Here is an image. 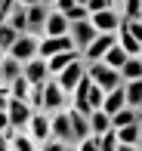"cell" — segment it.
I'll list each match as a JSON object with an SVG mask.
<instances>
[{"label":"cell","instance_id":"cell-1","mask_svg":"<svg viewBox=\"0 0 142 151\" xmlns=\"http://www.w3.org/2000/svg\"><path fill=\"white\" fill-rule=\"evenodd\" d=\"M86 77L96 86H102V90H114V86L124 83V80H120V71H114L105 62H86Z\"/></svg>","mask_w":142,"mask_h":151},{"label":"cell","instance_id":"cell-2","mask_svg":"<svg viewBox=\"0 0 142 151\" xmlns=\"http://www.w3.org/2000/svg\"><path fill=\"white\" fill-rule=\"evenodd\" d=\"M84 74H86V62H84V56H80V59L68 62V65H65L59 74H53V77H56V80H59V86H62V90L71 96V90L77 86V80L84 77Z\"/></svg>","mask_w":142,"mask_h":151},{"label":"cell","instance_id":"cell-3","mask_svg":"<svg viewBox=\"0 0 142 151\" xmlns=\"http://www.w3.org/2000/svg\"><path fill=\"white\" fill-rule=\"evenodd\" d=\"M90 22H93V28H96L99 34H114V31H117V25L124 22V16H120L117 6H108V9L90 12Z\"/></svg>","mask_w":142,"mask_h":151},{"label":"cell","instance_id":"cell-4","mask_svg":"<svg viewBox=\"0 0 142 151\" xmlns=\"http://www.w3.org/2000/svg\"><path fill=\"white\" fill-rule=\"evenodd\" d=\"M50 133H53V139L65 142L68 151H71V117H68V105L59 108V111H50Z\"/></svg>","mask_w":142,"mask_h":151},{"label":"cell","instance_id":"cell-5","mask_svg":"<svg viewBox=\"0 0 142 151\" xmlns=\"http://www.w3.org/2000/svg\"><path fill=\"white\" fill-rule=\"evenodd\" d=\"M37 46H40V37H37V34L22 31V34L16 37V43H12L6 52H9V56H16L19 62H28V59H34V56H37Z\"/></svg>","mask_w":142,"mask_h":151},{"label":"cell","instance_id":"cell-6","mask_svg":"<svg viewBox=\"0 0 142 151\" xmlns=\"http://www.w3.org/2000/svg\"><path fill=\"white\" fill-rule=\"evenodd\" d=\"M68 105V93L59 86V80L53 77H46V83H43V111H59V108H65Z\"/></svg>","mask_w":142,"mask_h":151},{"label":"cell","instance_id":"cell-7","mask_svg":"<svg viewBox=\"0 0 142 151\" xmlns=\"http://www.w3.org/2000/svg\"><path fill=\"white\" fill-rule=\"evenodd\" d=\"M96 28H93V22L90 19H80V22H71V28H68V37H71V43H74V50L77 52H84L86 46L93 43V37H96Z\"/></svg>","mask_w":142,"mask_h":151},{"label":"cell","instance_id":"cell-8","mask_svg":"<svg viewBox=\"0 0 142 151\" xmlns=\"http://www.w3.org/2000/svg\"><path fill=\"white\" fill-rule=\"evenodd\" d=\"M25 129H28V136L34 139V145H37V151H40V145L53 136V133H50V111H34Z\"/></svg>","mask_w":142,"mask_h":151},{"label":"cell","instance_id":"cell-9","mask_svg":"<svg viewBox=\"0 0 142 151\" xmlns=\"http://www.w3.org/2000/svg\"><path fill=\"white\" fill-rule=\"evenodd\" d=\"M6 114H9L12 129H25V127H28V120H31V114H34V108L28 105V99H9Z\"/></svg>","mask_w":142,"mask_h":151},{"label":"cell","instance_id":"cell-10","mask_svg":"<svg viewBox=\"0 0 142 151\" xmlns=\"http://www.w3.org/2000/svg\"><path fill=\"white\" fill-rule=\"evenodd\" d=\"M22 74L28 77L31 86H34V83H46V77H50V65H46L43 56H34V59L22 62Z\"/></svg>","mask_w":142,"mask_h":151},{"label":"cell","instance_id":"cell-11","mask_svg":"<svg viewBox=\"0 0 142 151\" xmlns=\"http://www.w3.org/2000/svg\"><path fill=\"white\" fill-rule=\"evenodd\" d=\"M68 28H71L68 16L50 6V12H46V25H43V34H46V37H62V34H68ZM43 34H40V37H43Z\"/></svg>","mask_w":142,"mask_h":151},{"label":"cell","instance_id":"cell-12","mask_svg":"<svg viewBox=\"0 0 142 151\" xmlns=\"http://www.w3.org/2000/svg\"><path fill=\"white\" fill-rule=\"evenodd\" d=\"M65 50H74L68 34H62V37H46L43 34V37H40V46H37V56L50 59V56H56V52H65Z\"/></svg>","mask_w":142,"mask_h":151},{"label":"cell","instance_id":"cell-13","mask_svg":"<svg viewBox=\"0 0 142 151\" xmlns=\"http://www.w3.org/2000/svg\"><path fill=\"white\" fill-rule=\"evenodd\" d=\"M68 117H71V148H74L84 136H90V114L68 105Z\"/></svg>","mask_w":142,"mask_h":151},{"label":"cell","instance_id":"cell-14","mask_svg":"<svg viewBox=\"0 0 142 151\" xmlns=\"http://www.w3.org/2000/svg\"><path fill=\"white\" fill-rule=\"evenodd\" d=\"M114 40H117L114 34H96V37H93V43L80 52V56H84V62H102V56L108 52V46H111Z\"/></svg>","mask_w":142,"mask_h":151},{"label":"cell","instance_id":"cell-15","mask_svg":"<svg viewBox=\"0 0 142 151\" xmlns=\"http://www.w3.org/2000/svg\"><path fill=\"white\" fill-rule=\"evenodd\" d=\"M117 129V151H133L139 145V120L136 123H124V127H114Z\"/></svg>","mask_w":142,"mask_h":151},{"label":"cell","instance_id":"cell-16","mask_svg":"<svg viewBox=\"0 0 142 151\" xmlns=\"http://www.w3.org/2000/svg\"><path fill=\"white\" fill-rule=\"evenodd\" d=\"M114 37H117V43L124 46V52H127V56H142V43H139L136 37H133V34H130V28H127V19L117 25Z\"/></svg>","mask_w":142,"mask_h":151},{"label":"cell","instance_id":"cell-17","mask_svg":"<svg viewBox=\"0 0 142 151\" xmlns=\"http://www.w3.org/2000/svg\"><path fill=\"white\" fill-rule=\"evenodd\" d=\"M46 12H50V3H34L28 6V31L31 34H43V25H46Z\"/></svg>","mask_w":142,"mask_h":151},{"label":"cell","instance_id":"cell-18","mask_svg":"<svg viewBox=\"0 0 142 151\" xmlns=\"http://www.w3.org/2000/svg\"><path fill=\"white\" fill-rule=\"evenodd\" d=\"M6 136H9V151H37L34 139L28 136V129H6Z\"/></svg>","mask_w":142,"mask_h":151},{"label":"cell","instance_id":"cell-19","mask_svg":"<svg viewBox=\"0 0 142 151\" xmlns=\"http://www.w3.org/2000/svg\"><path fill=\"white\" fill-rule=\"evenodd\" d=\"M3 22H9L19 34H22V31H28V6L16 0V3L9 6V12H6V19H3Z\"/></svg>","mask_w":142,"mask_h":151},{"label":"cell","instance_id":"cell-20","mask_svg":"<svg viewBox=\"0 0 142 151\" xmlns=\"http://www.w3.org/2000/svg\"><path fill=\"white\" fill-rule=\"evenodd\" d=\"M124 99L130 108L142 111V77L139 80H124Z\"/></svg>","mask_w":142,"mask_h":151},{"label":"cell","instance_id":"cell-21","mask_svg":"<svg viewBox=\"0 0 142 151\" xmlns=\"http://www.w3.org/2000/svg\"><path fill=\"white\" fill-rule=\"evenodd\" d=\"M124 105H127V99H124V83H120V86H114V90H105V99H102V111L114 114L117 108H124Z\"/></svg>","mask_w":142,"mask_h":151},{"label":"cell","instance_id":"cell-22","mask_svg":"<svg viewBox=\"0 0 142 151\" xmlns=\"http://www.w3.org/2000/svg\"><path fill=\"white\" fill-rule=\"evenodd\" d=\"M105 129H111V114L102 111V108H93V111H90V133L102 136Z\"/></svg>","mask_w":142,"mask_h":151},{"label":"cell","instance_id":"cell-23","mask_svg":"<svg viewBox=\"0 0 142 151\" xmlns=\"http://www.w3.org/2000/svg\"><path fill=\"white\" fill-rule=\"evenodd\" d=\"M74 59H80V52L77 50H65V52H56V56H50L46 59V65H50V74H59L68 62H74Z\"/></svg>","mask_w":142,"mask_h":151},{"label":"cell","instance_id":"cell-24","mask_svg":"<svg viewBox=\"0 0 142 151\" xmlns=\"http://www.w3.org/2000/svg\"><path fill=\"white\" fill-rule=\"evenodd\" d=\"M102 62H105V65H111L114 71H120V68H124V62H127V52H124V46H120L117 40H114V43L108 46V52L102 56Z\"/></svg>","mask_w":142,"mask_h":151},{"label":"cell","instance_id":"cell-25","mask_svg":"<svg viewBox=\"0 0 142 151\" xmlns=\"http://www.w3.org/2000/svg\"><path fill=\"white\" fill-rule=\"evenodd\" d=\"M142 77V56H127L120 68V80H139Z\"/></svg>","mask_w":142,"mask_h":151},{"label":"cell","instance_id":"cell-26","mask_svg":"<svg viewBox=\"0 0 142 151\" xmlns=\"http://www.w3.org/2000/svg\"><path fill=\"white\" fill-rule=\"evenodd\" d=\"M0 68H3V83H9V80H16L19 74H22V62L16 56H9V52L0 59Z\"/></svg>","mask_w":142,"mask_h":151},{"label":"cell","instance_id":"cell-27","mask_svg":"<svg viewBox=\"0 0 142 151\" xmlns=\"http://www.w3.org/2000/svg\"><path fill=\"white\" fill-rule=\"evenodd\" d=\"M9 96L12 99H28V93H31V83H28V77H25V74H19L16 80H9Z\"/></svg>","mask_w":142,"mask_h":151},{"label":"cell","instance_id":"cell-28","mask_svg":"<svg viewBox=\"0 0 142 151\" xmlns=\"http://www.w3.org/2000/svg\"><path fill=\"white\" fill-rule=\"evenodd\" d=\"M120 16L127 19V22H133V19H142V9H139V0H120L117 3Z\"/></svg>","mask_w":142,"mask_h":151},{"label":"cell","instance_id":"cell-29","mask_svg":"<svg viewBox=\"0 0 142 151\" xmlns=\"http://www.w3.org/2000/svg\"><path fill=\"white\" fill-rule=\"evenodd\" d=\"M16 37H19V31L12 28L9 22H0V46H3V50H9V46L16 43Z\"/></svg>","mask_w":142,"mask_h":151},{"label":"cell","instance_id":"cell-30","mask_svg":"<svg viewBox=\"0 0 142 151\" xmlns=\"http://www.w3.org/2000/svg\"><path fill=\"white\" fill-rule=\"evenodd\" d=\"M102 99H105V90H102V86H96V83L90 80V90H86V102H90V111H93V108H102Z\"/></svg>","mask_w":142,"mask_h":151},{"label":"cell","instance_id":"cell-31","mask_svg":"<svg viewBox=\"0 0 142 151\" xmlns=\"http://www.w3.org/2000/svg\"><path fill=\"white\" fill-rule=\"evenodd\" d=\"M65 16H68V22H80V19H90V9L84 3H74V6L65 9Z\"/></svg>","mask_w":142,"mask_h":151},{"label":"cell","instance_id":"cell-32","mask_svg":"<svg viewBox=\"0 0 142 151\" xmlns=\"http://www.w3.org/2000/svg\"><path fill=\"white\" fill-rule=\"evenodd\" d=\"M99 139H102V151H117V129H114V127L105 129Z\"/></svg>","mask_w":142,"mask_h":151},{"label":"cell","instance_id":"cell-33","mask_svg":"<svg viewBox=\"0 0 142 151\" xmlns=\"http://www.w3.org/2000/svg\"><path fill=\"white\" fill-rule=\"evenodd\" d=\"M108 6H114L111 0H86V9H90V12H99V9H108Z\"/></svg>","mask_w":142,"mask_h":151},{"label":"cell","instance_id":"cell-34","mask_svg":"<svg viewBox=\"0 0 142 151\" xmlns=\"http://www.w3.org/2000/svg\"><path fill=\"white\" fill-rule=\"evenodd\" d=\"M127 28H130V34L142 43V19H133V22H127Z\"/></svg>","mask_w":142,"mask_h":151},{"label":"cell","instance_id":"cell-35","mask_svg":"<svg viewBox=\"0 0 142 151\" xmlns=\"http://www.w3.org/2000/svg\"><path fill=\"white\" fill-rule=\"evenodd\" d=\"M9 127H12V123H9V114H6V111H0V133H6Z\"/></svg>","mask_w":142,"mask_h":151},{"label":"cell","instance_id":"cell-36","mask_svg":"<svg viewBox=\"0 0 142 151\" xmlns=\"http://www.w3.org/2000/svg\"><path fill=\"white\" fill-rule=\"evenodd\" d=\"M0 151H9V136L0 133Z\"/></svg>","mask_w":142,"mask_h":151},{"label":"cell","instance_id":"cell-37","mask_svg":"<svg viewBox=\"0 0 142 151\" xmlns=\"http://www.w3.org/2000/svg\"><path fill=\"white\" fill-rule=\"evenodd\" d=\"M19 3H25V6H34V3H50V0H19Z\"/></svg>","mask_w":142,"mask_h":151},{"label":"cell","instance_id":"cell-38","mask_svg":"<svg viewBox=\"0 0 142 151\" xmlns=\"http://www.w3.org/2000/svg\"><path fill=\"white\" fill-rule=\"evenodd\" d=\"M136 151H142V117H139V145H136Z\"/></svg>","mask_w":142,"mask_h":151},{"label":"cell","instance_id":"cell-39","mask_svg":"<svg viewBox=\"0 0 142 151\" xmlns=\"http://www.w3.org/2000/svg\"><path fill=\"white\" fill-rule=\"evenodd\" d=\"M3 56H6V50H3V46H0V59H3Z\"/></svg>","mask_w":142,"mask_h":151},{"label":"cell","instance_id":"cell-40","mask_svg":"<svg viewBox=\"0 0 142 151\" xmlns=\"http://www.w3.org/2000/svg\"><path fill=\"white\" fill-rule=\"evenodd\" d=\"M0 83H3V68H0Z\"/></svg>","mask_w":142,"mask_h":151},{"label":"cell","instance_id":"cell-41","mask_svg":"<svg viewBox=\"0 0 142 151\" xmlns=\"http://www.w3.org/2000/svg\"><path fill=\"white\" fill-rule=\"evenodd\" d=\"M0 22H3V6H0Z\"/></svg>","mask_w":142,"mask_h":151},{"label":"cell","instance_id":"cell-42","mask_svg":"<svg viewBox=\"0 0 142 151\" xmlns=\"http://www.w3.org/2000/svg\"><path fill=\"white\" fill-rule=\"evenodd\" d=\"M74 3H84V6H86V0H74Z\"/></svg>","mask_w":142,"mask_h":151},{"label":"cell","instance_id":"cell-43","mask_svg":"<svg viewBox=\"0 0 142 151\" xmlns=\"http://www.w3.org/2000/svg\"><path fill=\"white\" fill-rule=\"evenodd\" d=\"M111 3H114V6H117V3H120V0H111Z\"/></svg>","mask_w":142,"mask_h":151},{"label":"cell","instance_id":"cell-44","mask_svg":"<svg viewBox=\"0 0 142 151\" xmlns=\"http://www.w3.org/2000/svg\"><path fill=\"white\" fill-rule=\"evenodd\" d=\"M139 9H142V0H139Z\"/></svg>","mask_w":142,"mask_h":151}]
</instances>
